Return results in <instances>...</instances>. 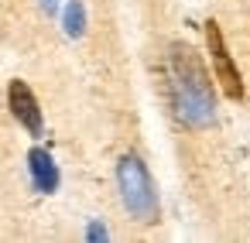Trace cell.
I'll return each mask as SVG.
<instances>
[{
  "mask_svg": "<svg viewBox=\"0 0 250 243\" xmlns=\"http://www.w3.org/2000/svg\"><path fill=\"white\" fill-rule=\"evenodd\" d=\"M168 93L175 120L188 130H206L216 120V89L199 59V52L185 41L168 45Z\"/></svg>",
  "mask_w": 250,
  "mask_h": 243,
  "instance_id": "obj_1",
  "label": "cell"
},
{
  "mask_svg": "<svg viewBox=\"0 0 250 243\" xmlns=\"http://www.w3.org/2000/svg\"><path fill=\"white\" fill-rule=\"evenodd\" d=\"M117 185H120V199H124V209L137 219V223H144V226H151V223H158V192H154V182H151V171H147V164L141 161V154H124L120 161H117Z\"/></svg>",
  "mask_w": 250,
  "mask_h": 243,
  "instance_id": "obj_2",
  "label": "cell"
},
{
  "mask_svg": "<svg viewBox=\"0 0 250 243\" xmlns=\"http://www.w3.org/2000/svg\"><path fill=\"white\" fill-rule=\"evenodd\" d=\"M206 45H209V59H212V69H216V82L223 86V93L229 100H243V76L226 48V38L219 31L216 21H206Z\"/></svg>",
  "mask_w": 250,
  "mask_h": 243,
  "instance_id": "obj_3",
  "label": "cell"
},
{
  "mask_svg": "<svg viewBox=\"0 0 250 243\" xmlns=\"http://www.w3.org/2000/svg\"><path fill=\"white\" fill-rule=\"evenodd\" d=\"M7 106H11L14 120H18L31 137H42L45 117H42V106H38V100H35L31 86H28L24 79H14V82L7 86Z\"/></svg>",
  "mask_w": 250,
  "mask_h": 243,
  "instance_id": "obj_4",
  "label": "cell"
},
{
  "mask_svg": "<svg viewBox=\"0 0 250 243\" xmlns=\"http://www.w3.org/2000/svg\"><path fill=\"white\" fill-rule=\"evenodd\" d=\"M28 171H31V185L42 195H52L59 188V164L45 147H31L28 151Z\"/></svg>",
  "mask_w": 250,
  "mask_h": 243,
  "instance_id": "obj_5",
  "label": "cell"
},
{
  "mask_svg": "<svg viewBox=\"0 0 250 243\" xmlns=\"http://www.w3.org/2000/svg\"><path fill=\"white\" fill-rule=\"evenodd\" d=\"M62 28H65L69 38H83V35H86V7H83V0H72V4L65 7Z\"/></svg>",
  "mask_w": 250,
  "mask_h": 243,
  "instance_id": "obj_6",
  "label": "cell"
},
{
  "mask_svg": "<svg viewBox=\"0 0 250 243\" xmlns=\"http://www.w3.org/2000/svg\"><path fill=\"white\" fill-rule=\"evenodd\" d=\"M110 233H106V226L103 223H89V229H86V240H93V243H100V240H106Z\"/></svg>",
  "mask_w": 250,
  "mask_h": 243,
  "instance_id": "obj_7",
  "label": "cell"
},
{
  "mask_svg": "<svg viewBox=\"0 0 250 243\" xmlns=\"http://www.w3.org/2000/svg\"><path fill=\"white\" fill-rule=\"evenodd\" d=\"M38 4L45 7V14H55L59 11V0H38Z\"/></svg>",
  "mask_w": 250,
  "mask_h": 243,
  "instance_id": "obj_8",
  "label": "cell"
}]
</instances>
